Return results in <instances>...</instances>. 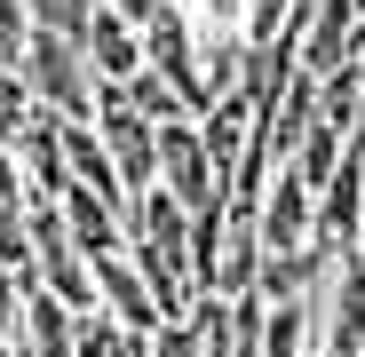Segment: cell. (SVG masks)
<instances>
[{
    "instance_id": "19",
    "label": "cell",
    "mask_w": 365,
    "mask_h": 357,
    "mask_svg": "<svg viewBox=\"0 0 365 357\" xmlns=\"http://www.w3.org/2000/svg\"><path fill=\"white\" fill-rule=\"evenodd\" d=\"M0 357H16V341H9V333H0Z\"/></svg>"
},
{
    "instance_id": "12",
    "label": "cell",
    "mask_w": 365,
    "mask_h": 357,
    "mask_svg": "<svg viewBox=\"0 0 365 357\" xmlns=\"http://www.w3.org/2000/svg\"><path fill=\"white\" fill-rule=\"evenodd\" d=\"M119 341H128V326L111 310H80L72 318V357H119Z\"/></svg>"
},
{
    "instance_id": "9",
    "label": "cell",
    "mask_w": 365,
    "mask_h": 357,
    "mask_svg": "<svg viewBox=\"0 0 365 357\" xmlns=\"http://www.w3.org/2000/svg\"><path fill=\"white\" fill-rule=\"evenodd\" d=\"M247 128H255V103H247V88H230V95H215L199 119H191V135H199V151H207V167L230 183V167H238V151H247Z\"/></svg>"
},
{
    "instance_id": "3",
    "label": "cell",
    "mask_w": 365,
    "mask_h": 357,
    "mask_svg": "<svg viewBox=\"0 0 365 357\" xmlns=\"http://www.w3.org/2000/svg\"><path fill=\"white\" fill-rule=\"evenodd\" d=\"M151 183L191 214V207H215L222 199V175L207 167V151H199V135H191V119H175V128H151Z\"/></svg>"
},
{
    "instance_id": "13",
    "label": "cell",
    "mask_w": 365,
    "mask_h": 357,
    "mask_svg": "<svg viewBox=\"0 0 365 357\" xmlns=\"http://www.w3.org/2000/svg\"><path fill=\"white\" fill-rule=\"evenodd\" d=\"M24 16L48 24V32H64V40H80L88 16H96V0H24Z\"/></svg>"
},
{
    "instance_id": "18",
    "label": "cell",
    "mask_w": 365,
    "mask_h": 357,
    "mask_svg": "<svg viewBox=\"0 0 365 357\" xmlns=\"http://www.w3.org/2000/svg\"><path fill=\"white\" fill-rule=\"evenodd\" d=\"M349 254H357V262H365V222H357V238H349Z\"/></svg>"
},
{
    "instance_id": "16",
    "label": "cell",
    "mask_w": 365,
    "mask_h": 357,
    "mask_svg": "<svg viewBox=\"0 0 365 357\" xmlns=\"http://www.w3.org/2000/svg\"><path fill=\"white\" fill-rule=\"evenodd\" d=\"M103 9H111V16H128V24H143V16L159 9V0H103Z\"/></svg>"
},
{
    "instance_id": "6",
    "label": "cell",
    "mask_w": 365,
    "mask_h": 357,
    "mask_svg": "<svg viewBox=\"0 0 365 357\" xmlns=\"http://www.w3.org/2000/svg\"><path fill=\"white\" fill-rule=\"evenodd\" d=\"M80 64H88V80H103V88L135 80V72H143V24L111 16L103 0H96V16H88V32H80Z\"/></svg>"
},
{
    "instance_id": "14",
    "label": "cell",
    "mask_w": 365,
    "mask_h": 357,
    "mask_svg": "<svg viewBox=\"0 0 365 357\" xmlns=\"http://www.w3.org/2000/svg\"><path fill=\"white\" fill-rule=\"evenodd\" d=\"M151 357H207V341L191 333V318H167V326H151Z\"/></svg>"
},
{
    "instance_id": "1",
    "label": "cell",
    "mask_w": 365,
    "mask_h": 357,
    "mask_svg": "<svg viewBox=\"0 0 365 357\" xmlns=\"http://www.w3.org/2000/svg\"><path fill=\"white\" fill-rule=\"evenodd\" d=\"M16 72H24L32 103H48L56 119H96V80H88V64H80V40L32 24L24 48H16Z\"/></svg>"
},
{
    "instance_id": "8",
    "label": "cell",
    "mask_w": 365,
    "mask_h": 357,
    "mask_svg": "<svg viewBox=\"0 0 365 357\" xmlns=\"http://www.w3.org/2000/svg\"><path fill=\"white\" fill-rule=\"evenodd\" d=\"M56 151H64V175H72V183H88L103 207H119V214L135 207L128 183H119V167H111V151H103V135L88 128V119H56Z\"/></svg>"
},
{
    "instance_id": "11",
    "label": "cell",
    "mask_w": 365,
    "mask_h": 357,
    "mask_svg": "<svg viewBox=\"0 0 365 357\" xmlns=\"http://www.w3.org/2000/svg\"><path fill=\"white\" fill-rule=\"evenodd\" d=\"M119 95H128V103H135V111L151 119V128H175V119H191V103H182V95H175V88H167V80L151 72V64H143L135 80H119Z\"/></svg>"
},
{
    "instance_id": "10",
    "label": "cell",
    "mask_w": 365,
    "mask_h": 357,
    "mask_svg": "<svg viewBox=\"0 0 365 357\" xmlns=\"http://www.w3.org/2000/svg\"><path fill=\"white\" fill-rule=\"evenodd\" d=\"M88 278H96V302H103L119 326H128V333H151V326H159V302H151V286L135 278V262H128V254H96V262H88Z\"/></svg>"
},
{
    "instance_id": "7",
    "label": "cell",
    "mask_w": 365,
    "mask_h": 357,
    "mask_svg": "<svg viewBox=\"0 0 365 357\" xmlns=\"http://www.w3.org/2000/svg\"><path fill=\"white\" fill-rule=\"evenodd\" d=\"M56 214H64V238H72V254H128V214L119 207H103L88 183H64L56 191Z\"/></svg>"
},
{
    "instance_id": "15",
    "label": "cell",
    "mask_w": 365,
    "mask_h": 357,
    "mask_svg": "<svg viewBox=\"0 0 365 357\" xmlns=\"http://www.w3.org/2000/svg\"><path fill=\"white\" fill-rule=\"evenodd\" d=\"M32 16H24V0H0V64H16V48H24Z\"/></svg>"
},
{
    "instance_id": "2",
    "label": "cell",
    "mask_w": 365,
    "mask_h": 357,
    "mask_svg": "<svg viewBox=\"0 0 365 357\" xmlns=\"http://www.w3.org/2000/svg\"><path fill=\"white\" fill-rule=\"evenodd\" d=\"M143 64H151L182 103H191V119L215 103V95H207V80H199V32H191V16H182L175 0H159V9L143 16Z\"/></svg>"
},
{
    "instance_id": "4",
    "label": "cell",
    "mask_w": 365,
    "mask_h": 357,
    "mask_svg": "<svg viewBox=\"0 0 365 357\" xmlns=\"http://www.w3.org/2000/svg\"><path fill=\"white\" fill-rule=\"evenodd\" d=\"M310 349L365 357V262L357 254H341L326 270V286H318V333H310Z\"/></svg>"
},
{
    "instance_id": "5",
    "label": "cell",
    "mask_w": 365,
    "mask_h": 357,
    "mask_svg": "<svg viewBox=\"0 0 365 357\" xmlns=\"http://www.w3.org/2000/svg\"><path fill=\"white\" fill-rule=\"evenodd\" d=\"M310 214H318V199H310V183L278 159L270 175H262V191H255V238H262V254H294V247H310Z\"/></svg>"
},
{
    "instance_id": "17",
    "label": "cell",
    "mask_w": 365,
    "mask_h": 357,
    "mask_svg": "<svg viewBox=\"0 0 365 357\" xmlns=\"http://www.w3.org/2000/svg\"><path fill=\"white\" fill-rule=\"evenodd\" d=\"M119 357H151V333H128V341H119Z\"/></svg>"
}]
</instances>
